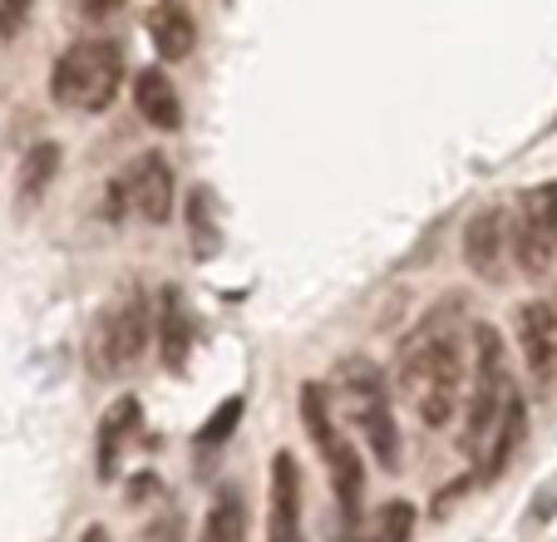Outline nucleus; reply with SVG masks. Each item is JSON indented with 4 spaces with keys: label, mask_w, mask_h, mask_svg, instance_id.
<instances>
[{
    "label": "nucleus",
    "mask_w": 557,
    "mask_h": 542,
    "mask_svg": "<svg viewBox=\"0 0 557 542\" xmlns=\"http://www.w3.org/2000/svg\"><path fill=\"white\" fill-rule=\"evenodd\" d=\"M463 335H459V301H444L424 311L395 350V380L405 399L420 409L430 429H444L463 405Z\"/></svg>",
    "instance_id": "f257e3e1"
},
{
    "label": "nucleus",
    "mask_w": 557,
    "mask_h": 542,
    "mask_svg": "<svg viewBox=\"0 0 557 542\" xmlns=\"http://www.w3.org/2000/svg\"><path fill=\"white\" fill-rule=\"evenodd\" d=\"M301 424H306L315 454H321V464H326V473H331V493H336V508H341V528L356 532L360 503H366V459H360L356 439L341 434L336 415H331L326 385H315V380H306L301 385Z\"/></svg>",
    "instance_id": "f03ea898"
},
{
    "label": "nucleus",
    "mask_w": 557,
    "mask_h": 542,
    "mask_svg": "<svg viewBox=\"0 0 557 542\" xmlns=\"http://www.w3.org/2000/svg\"><path fill=\"white\" fill-rule=\"evenodd\" d=\"M473 345V366H469V385H463V454H479L494 434L504 405L513 399V366H508V345L504 335L494 331L488 321H479L469 331Z\"/></svg>",
    "instance_id": "7ed1b4c3"
},
{
    "label": "nucleus",
    "mask_w": 557,
    "mask_h": 542,
    "mask_svg": "<svg viewBox=\"0 0 557 542\" xmlns=\"http://www.w3.org/2000/svg\"><path fill=\"white\" fill-rule=\"evenodd\" d=\"M124 89V45L99 35V40H79L54 60L50 70V95L60 109L74 114H104Z\"/></svg>",
    "instance_id": "20e7f679"
},
{
    "label": "nucleus",
    "mask_w": 557,
    "mask_h": 542,
    "mask_svg": "<svg viewBox=\"0 0 557 542\" xmlns=\"http://www.w3.org/2000/svg\"><path fill=\"white\" fill-rule=\"evenodd\" d=\"M336 395L350 405L360 429V444L375 454V464L385 473L400 469V424H395V409H389V380L375 360L366 355H346L336 366Z\"/></svg>",
    "instance_id": "39448f33"
},
{
    "label": "nucleus",
    "mask_w": 557,
    "mask_h": 542,
    "mask_svg": "<svg viewBox=\"0 0 557 542\" xmlns=\"http://www.w3.org/2000/svg\"><path fill=\"white\" fill-rule=\"evenodd\" d=\"M148 335H153V311H148L144 292L128 286L114 301L99 311L95 335H89V360H95V375H124L144 360Z\"/></svg>",
    "instance_id": "423d86ee"
},
{
    "label": "nucleus",
    "mask_w": 557,
    "mask_h": 542,
    "mask_svg": "<svg viewBox=\"0 0 557 542\" xmlns=\"http://www.w3.org/2000/svg\"><path fill=\"white\" fill-rule=\"evenodd\" d=\"M508 261L523 276H547L557 261V183H533L508 212Z\"/></svg>",
    "instance_id": "0eeeda50"
},
{
    "label": "nucleus",
    "mask_w": 557,
    "mask_h": 542,
    "mask_svg": "<svg viewBox=\"0 0 557 542\" xmlns=\"http://www.w3.org/2000/svg\"><path fill=\"white\" fill-rule=\"evenodd\" d=\"M518 350L537 395H553L557 385V301H523L518 306Z\"/></svg>",
    "instance_id": "6e6552de"
},
{
    "label": "nucleus",
    "mask_w": 557,
    "mask_h": 542,
    "mask_svg": "<svg viewBox=\"0 0 557 542\" xmlns=\"http://www.w3.org/2000/svg\"><path fill=\"white\" fill-rule=\"evenodd\" d=\"M124 193H128V202H134L138 218L153 222V227H163V222L173 218V198H178L173 163L158 153V148L138 153L134 163H128V173H124Z\"/></svg>",
    "instance_id": "1a4fd4ad"
},
{
    "label": "nucleus",
    "mask_w": 557,
    "mask_h": 542,
    "mask_svg": "<svg viewBox=\"0 0 557 542\" xmlns=\"http://www.w3.org/2000/svg\"><path fill=\"white\" fill-rule=\"evenodd\" d=\"M267 542H306L301 518V464L292 448L272 454V493H267Z\"/></svg>",
    "instance_id": "9d476101"
},
{
    "label": "nucleus",
    "mask_w": 557,
    "mask_h": 542,
    "mask_svg": "<svg viewBox=\"0 0 557 542\" xmlns=\"http://www.w3.org/2000/svg\"><path fill=\"white\" fill-rule=\"evenodd\" d=\"M463 267L479 276V282H498L508 267V212L498 202L479 208L463 222Z\"/></svg>",
    "instance_id": "9b49d317"
},
{
    "label": "nucleus",
    "mask_w": 557,
    "mask_h": 542,
    "mask_svg": "<svg viewBox=\"0 0 557 542\" xmlns=\"http://www.w3.org/2000/svg\"><path fill=\"white\" fill-rule=\"evenodd\" d=\"M153 341H158V360L169 370H183L193 355V341H198V321H193L188 301L183 292H163L158 296V311H153Z\"/></svg>",
    "instance_id": "f8f14e48"
},
{
    "label": "nucleus",
    "mask_w": 557,
    "mask_h": 542,
    "mask_svg": "<svg viewBox=\"0 0 557 542\" xmlns=\"http://www.w3.org/2000/svg\"><path fill=\"white\" fill-rule=\"evenodd\" d=\"M134 109L158 134L183 128V99H178V89H173V79L163 74V64H148V70L134 74Z\"/></svg>",
    "instance_id": "ddd939ff"
},
{
    "label": "nucleus",
    "mask_w": 557,
    "mask_h": 542,
    "mask_svg": "<svg viewBox=\"0 0 557 542\" xmlns=\"http://www.w3.org/2000/svg\"><path fill=\"white\" fill-rule=\"evenodd\" d=\"M148 40H153L163 64H183L193 54V45H198V21H193L183 0H158L148 11Z\"/></svg>",
    "instance_id": "4468645a"
},
{
    "label": "nucleus",
    "mask_w": 557,
    "mask_h": 542,
    "mask_svg": "<svg viewBox=\"0 0 557 542\" xmlns=\"http://www.w3.org/2000/svg\"><path fill=\"white\" fill-rule=\"evenodd\" d=\"M138 429V399L124 395L104 419H99V448H95V469H99V483H114L119 473V459H124L128 439Z\"/></svg>",
    "instance_id": "2eb2a0df"
},
{
    "label": "nucleus",
    "mask_w": 557,
    "mask_h": 542,
    "mask_svg": "<svg viewBox=\"0 0 557 542\" xmlns=\"http://www.w3.org/2000/svg\"><path fill=\"white\" fill-rule=\"evenodd\" d=\"M523 434H528V405L513 390V399L504 405V415H498L494 434H488V444H484V483L504 479V469L513 464L518 448H523Z\"/></svg>",
    "instance_id": "dca6fc26"
},
{
    "label": "nucleus",
    "mask_w": 557,
    "mask_h": 542,
    "mask_svg": "<svg viewBox=\"0 0 557 542\" xmlns=\"http://www.w3.org/2000/svg\"><path fill=\"white\" fill-rule=\"evenodd\" d=\"M202 542H247V498H243V489H232L227 483V489L212 498Z\"/></svg>",
    "instance_id": "f3484780"
},
{
    "label": "nucleus",
    "mask_w": 557,
    "mask_h": 542,
    "mask_svg": "<svg viewBox=\"0 0 557 542\" xmlns=\"http://www.w3.org/2000/svg\"><path fill=\"white\" fill-rule=\"evenodd\" d=\"M54 173H60V144H35L21 163V183H15L21 208H35V198L54 183Z\"/></svg>",
    "instance_id": "a211bd4d"
},
{
    "label": "nucleus",
    "mask_w": 557,
    "mask_h": 542,
    "mask_svg": "<svg viewBox=\"0 0 557 542\" xmlns=\"http://www.w3.org/2000/svg\"><path fill=\"white\" fill-rule=\"evenodd\" d=\"M414 503H405V498H395V503H385V508L375 513V522H370V532H366V542H410L414 538Z\"/></svg>",
    "instance_id": "6ab92c4d"
},
{
    "label": "nucleus",
    "mask_w": 557,
    "mask_h": 542,
    "mask_svg": "<svg viewBox=\"0 0 557 542\" xmlns=\"http://www.w3.org/2000/svg\"><path fill=\"white\" fill-rule=\"evenodd\" d=\"M243 409H247V399H243V395L222 399V405H218V415H212L208 424L198 429V444H208V448L227 444V434H232V429H237V419H243Z\"/></svg>",
    "instance_id": "aec40b11"
},
{
    "label": "nucleus",
    "mask_w": 557,
    "mask_h": 542,
    "mask_svg": "<svg viewBox=\"0 0 557 542\" xmlns=\"http://www.w3.org/2000/svg\"><path fill=\"white\" fill-rule=\"evenodd\" d=\"M30 5L35 0H0V40H15L30 21Z\"/></svg>",
    "instance_id": "412c9836"
},
{
    "label": "nucleus",
    "mask_w": 557,
    "mask_h": 542,
    "mask_svg": "<svg viewBox=\"0 0 557 542\" xmlns=\"http://www.w3.org/2000/svg\"><path fill=\"white\" fill-rule=\"evenodd\" d=\"M148 542H183V518H178V513L158 518L153 528H148Z\"/></svg>",
    "instance_id": "4be33fe9"
},
{
    "label": "nucleus",
    "mask_w": 557,
    "mask_h": 542,
    "mask_svg": "<svg viewBox=\"0 0 557 542\" xmlns=\"http://www.w3.org/2000/svg\"><path fill=\"white\" fill-rule=\"evenodd\" d=\"M119 11V0H79V15L85 21H109Z\"/></svg>",
    "instance_id": "5701e85b"
},
{
    "label": "nucleus",
    "mask_w": 557,
    "mask_h": 542,
    "mask_svg": "<svg viewBox=\"0 0 557 542\" xmlns=\"http://www.w3.org/2000/svg\"><path fill=\"white\" fill-rule=\"evenodd\" d=\"M79 542H109V532L95 522V528H85V538H79Z\"/></svg>",
    "instance_id": "b1692460"
}]
</instances>
